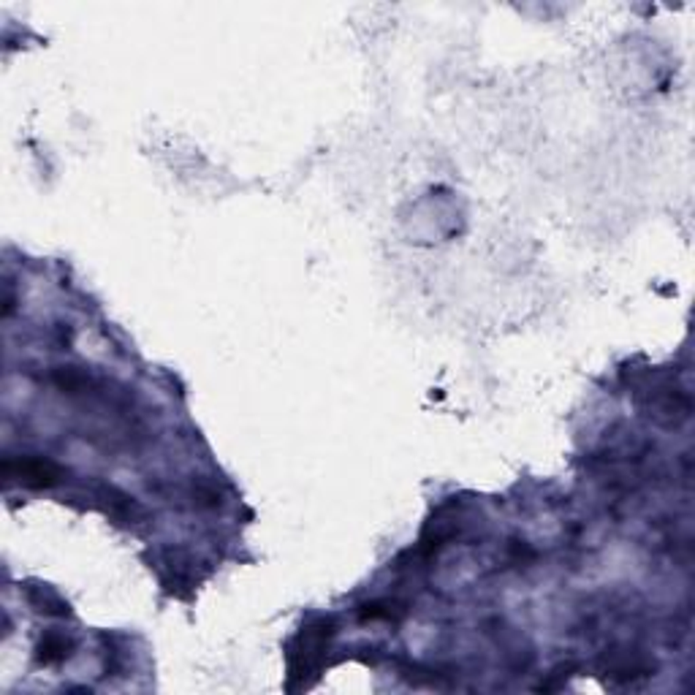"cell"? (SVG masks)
<instances>
[{"label":"cell","instance_id":"1","mask_svg":"<svg viewBox=\"0 0 695 695\" xmlns=\"http://www.w3.org/2000/svg\"><path fill=\"white\" fill-rule=\"evenodd\" d=\"M5 476L8 479H16L19 484L25 487H33V490H44V487H55L60 481V470L47 462V459H38V457H22V459H5L3 465Z\"/></svg>","mask_w":695,"mask_h":695},{"label":"cell","instance_id":"2","mask_svg":"<svg viewBox=\"0 0 695 695\" xmlns=\"http://www.w3.org/2000/svg\"><path fill=\"white\" fill-rule=\"evenodd\" d=\"M71 655V641L66 636H47L41 644H38V660L47 663V666H55V663H63L66 658Z\"/></svg>","mask_w":695,"mask_h":695}]
</instances>
